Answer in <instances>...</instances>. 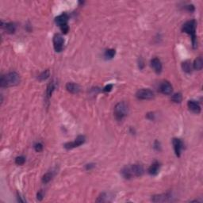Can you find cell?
Returning <instances> with one entry per match:
<instances>
[{
    "mask_svg": "<svg viewBox=\"0 0 203 203\" xmlns=\"http://www.w3.org/2000/svg\"><path fill=\"white\" fill-rule=\"evenodd\" d=\"M121 172L125 179H130L133 177H140L143 175L144 168L140 164H133L125 167Z\"/></svg>",
    "mask_w": 203,
    "mask_h": 203,
    "instance_id": "1",
    "label": "cell"
},
{
    "mask_svg": "<svg viewBox=\"0 0 203 203\" xmlns=\"http://www.w3.org/2000/svg\"><path fill=\"white\" fill-rule=\"evenodd\" d=\"M20 83V76L17 72L12 71L3 75L0 79V86L2 87H8L16 86Z\"/></svg>",
    "mask_w": 203,
    "mask_h": 203,
    "instance_id": "2",
    "label": "cell"
},
{
    "mask_svg": "<svg viewBox=\"0 0 203 203\" xmlns=\"http://www.w3.org/2000/svg\"><path fill=\"white\" fill-rule=\"evenodd\" d=\"M196 21L194 20H190L186 22L185 24L182 25V31L191 36L192 37L193 46L195 47L196 45V35H195V31H196Z\"/></svg>",
    "mask_w": 203,
    "mask_h": 203,
    "instance_id": "3",
    "label": "cell"
},
{
    "mask_svg": "<svg viewBox=\"0 0 203 203\" xmlns=\"http://www.w3.org/2000/svg\"><path fill=\"white\" fill-rule=\"evenodd\" d=\"M114 117H115L116 119L118 121H122L128 114V106H127V104L124 102L118 103L114 107Z\"/></svg>",
    "mask_w": 203,
    "mask_h": 203,
    "instance_id": "4",
    "label": "cell"
},
{
    "mask_svg": "<svg viewBox=\"0 0 203 203\" xmlns=\"http://www.w3.org/2000/svg\"><path fill=\"white\" fill-rule=\"evenodd\" d=\"M63 45H64V39L60 33H56L53 37V46L56 52L60 53L63 49Z\"/></svg>",
    "mask_w": 203,
    "mask_h": 203,
    "instance_id": "5",
    "label": "cell"
},
{
    "mask_svg": "<svg viewBox=\"0 0 203 203\" xmlns=\"http://www.w3.org/2000/svg\"><path fill=\"white\" fill-rule=\"evenodd\" d=\"M136 96L141 100H148L154 97V93L149 89H141L137 91Z\"/></svg>",
    "mask_w": 203,
    "mask_h": 203,
    "instance_id": "6",
    "label": "cell"
},
{
    "mask_svg": "<svg viewBox=\"0 0 203 203\" xmlns=\"http://www.w3.org/2000/svg\"><path fill=\"white\" fill-rule=\"evenodd\" d=\"M84 142H85V137L80 135V136H78V137H76V139H75V141H73V142H68V143L65 144H64V148H65L66 149H68V150H69V149H72L74 148L80 146L81 144H83Z\"/></svg>",
    "mask_w": 203,
    "mask_h": 203,
    "instance_id": "7",
    "label": "cell"
},
{
    "mask_svg": "<svg viewBox=\"0 0 203 203\" xmlns=\"http://www.w3.org/2000/svg\"><path fill=\"white\" fill-rule=\"evenodd\" d=\"M172 200V197L170 193L160 194V195H154L152 198V201L154 202H170Z\"/></svg>",
    "mask_w": 203,
    "mask_h": 203,
    "instance_id": "8",
    "label": "cell"
},
{
    "mask_svg": "<svg viewBox=\"0 0 203 203\" xmlns=\"http://www.w3.org/2000/svg\"><path fill=\"white\" fill-rule=\"evenodd\" d=\"M172 143H173V146H174L175 155H176V156L179 157L181 156V152L183 148V144H182V140L180 139H178V138H174L172 140Z\"/></svg>",
    "mask_w": 203,
    "mask_h": 203,
    "instance_id": "9",
    "label": "cell"
},
{
    "mask_svg": "<svg viewBox=\"0 0 203 203\" xmlns=\"http://www.w3.org/2000/svg\"><path fill=\"white\" fill-rule=\"evenodd\" d=\"M160 91L164 95H171L172 91H173L172 84L170 83L169 82H168V81L163 82L160 84Z\"/></svg>",
    "mask_w": 203,
    "mask_h": 203,
    "instance_id": "10",
    "label": "cell"
},
{
    "mask_svg": "<svg viewBox=\"0 0 203 203\" xmlns=\"http://www.w3.org/2000/svg\"><path fill=\"white\" fill-rule=\"evenodd\" d=\"M151 66L153 68V70L157 74H160L162 71V63L161 61L158 58H153L151 60Z\"/></svg>",
    "mask_w": 203,
    "mask_h": 203,
    "instance_id": "11",
    "label": "cell"
},
{
    "mask_svg": "<svg viewBox=\"0 0 203 203\" xmlns=\"http://www.w3.org/2000/svg\"><path fill=\"white\" fill-rule=\"evenodd\" d=\"M67 21H68V15L65 13H63L62 14L59 15L58 17H56L55 19V22L57 25L59 26H62L64 25L67 24Z\"/></svg>",
    "mask_w": 203,
    "mask_h": 203,
    "instance_id": "12",
    "label": "cell"
},
{
    "mask_svg": "<svg viewBox=\"0 0 203 203\" xmlns=\"http://www.w3.org/2000/svg\"><path fill=\"white\" fill-rule=\"evenodd\" d=\"M187 106H188V108L191 112L194 113V114H199L201 112V106L196 101L190 100V101L188 102Z\"/></svg>",
    "mask_w": 203,
    "mask_h": 203,
    "instance_id": "13",
    "label": "cell"
},
{
    "mask_svg": "<svg viewBox=\"0 0 203 203\" xmlns=\"http://www.w3.org/2000/svg\"><path fill=\"white\" fill-rule=\"evenodd\" d=\"M160 164L157 161L154 162L148 168V173L151 175H154V176L157 175L158 173L160 172Z\"/></svg>",
    "mask_w": 203,
    "mask_h": 203,
    "instance_id": "14",
    "label": "cell"
},
{
    "mask_svg": "<svg viewBox=\"0 0 203 203\" xmlns=\"http://www.w3.org/2000/svg\"><path fill=\"white\" fill-rule=\"evenodd\" d=\"M66 89L67 91H69L71 94H78L80 91L79 86L74 83H67L66 85Z\"/></svg>",
    "mask_w": 203,
    "mask_h": 203,
    "instance_id": "15",
    "label": "cell"
},
{
    "mask_svg": "<svg viewBox=\"0 0 203 203\" xmlns=\"http://www.w3.org/2000/svg\"><path fill=\"white\" fill-rule=\"evenodd\" d=\"M2 27H3L8 33H14L15 30H16V25H15L14 23H12V22L6 23V24H3V22H2Z\"/></svg>",
    "mask_w": 203,
    "mask_h": 203,
    "instance_id": "16",
    "label": "cell"
},
{
    "mask_svg": "<svg viewBox=\"0 0 203 203\" xmlns=\"http://www.w3.org/2000/svg\"><path fill=\"white\" fill-rule=\"evenodd\" d=\"M193 67H194V68L195 70L199 71L202 69L203 60H202V58L201 56L198 57L196 60H194V63H193Z\"/></svg>",
    "mask_w": 203,
    "mask_h": 203,
    "instance_id": "17",
    "label": "cell"
},
{
    "mask_svg": "<svg viewBox=\"0 0 203 203\" xmlns=\"http://www.w3.org/2000/svg\"><path fill=\"white\" fill-rule=\"evenodd\" d=\"M182 67L183 71L186 72V73H190L192 71V66H191V63L190 61H185L182 63Z\"/></svg>",
    "mask_w": 203,
    "mask_h": 203,
    "instance_id": "18",
    "label": "cell"
},
{
    "mask_svg": "<svg viewBox=\"0 0 203 203\" xmlns=\"http://www.w3.org/2000/svg\"><path fill=\"white\" fill-rule=\"evenodd\" d=\"M54 89H55V86H54V83L52 82V83H50L48 85V87H47V91H46L47 98H49L52 96V94H53Z\"/></svg>",
    "mask_w": 203,
    "mask_h": 203,
    "instance_id": "19",
    "label": "cell"
},
{
    "mask_svg": "<svg viewBox=\"0 0 203 203\" xmlns=\"http://www.w3.org/2000/svg\"><path fill=\"white\" fill-rule=\"evenodd\" d=\"M53 172H47L42 178V182L44 183H48L49 181H51V179H53Z\"/></svg>",
    "mask_w": 203,
    "mask_h": 203,
    "instance_id": "20",
    "label": "cell"
},
{
    "mask_svg": "<svg viewBox=\"0 0 203 203\" xmlns=\"http://www.w3.org/2000/svg\"><path fill=\"white\" fill-rule=\"evenodd\" d=\"M115 54L116 51L114 49H107L105 53V57H106V59H112L115 56Z\"/></svg>",
    "mask_w": 203,
    "mask_h": 203,
    "instance_id": "21",
    "label": "cell"
},
{
    "mask_svg": "<svg viewBox=\"0 0 203 203\" xmlns=\"http://www.w3.org/2000/svg\"><path fill=\"white\" fill-rule=\"evenodd\" d=\"M49 77V70H46V71H43V72H41V73L40 74V75H38L39 80H41V81L45 80V79H48Z\"/></svg>",
    "mask_w": 203,
    "mask_h": 203,
    "instance_id": "22",
    "label": "cell"
},
{
    "mask_svg": "<svg viewBox=\"0 0 203 203\" xmlns=\"http://www.w3.org/2000/svg\"><path fill=\"white\" fill-rule=\"evenodd\" d=\"M182 99V95H181L180 93H176V94H175V95L172 96V101L174 102H176V103H179V102H181Z\"/></svg>",
    "mask_w": 203,
    "mask_h": 203,
    "instance_id": "23",
    "label": "cell"
},
{
    "mask_svg": "<svg viewBox=\"0 0 203 203\" xmlns=\"http://www.w3.org/2000/svg\"><path fill=\"white\" fill-rule=\"evenodd\" d=\"M109 198L107 197V194H105V193H102L100 196L98 197V198L96 200V202H107L109 201L108 199Z\"/></svg>",
    "mask_w": 203,
    "mask_h": 203,
    "instance_id": "24",
    "label": "cell"
},
{
    "mask_svg": "<svg viewBox=\"0 0 203 203\" xmlns=\"http://www.w3.org/2000/svg\"><path fill=\"white\" fill-rule=\"evenodd\" d=\"M25 162V158L24 156H18L15 159V164L18 165L24 164Z\"/></svg>",
    "mask_w": 203,
    "mask_h": 203,
    "instance_id": "25",
    "label": "cell"
},
{
    "mask_svg": "<svg viewBox=\"0 0 203 203\" xmlns=\"http://www.w3.org/2000/svg\"><path fill=\"white\" fill-rule=\"evenodd\" d=\"M34 149H35L36 152H41V151L43 150V145H42V144L41 143L35 144H34Z\"/></svg>",
    "mask_w": 203,
    "mask_h": 203,
    "instance_id": "26",
    "label": "cell"
},
{
    "mask_svg": "<svg viewBox=\"0 0 203 203\" xmlns=\"http://www.w3.org/2000/svg\"><path fill=\"white\" fill-rule=\"evenodd\" d=\"M60 29H61V31L63 32V33H67L68 32V30H69V27H68L67 24L64 25H62V26H60Z\"/></svg>",
    "mask_w": 203,
    "mask_h": 203,
    "instance_id": "27",
    "label": "cell"
},
{
    "mask_svg": "<svg viewBox=\"0 0 203 203\" xmlns=\"http://www.w3.org/2000/svg\"><path fill=\"white\" fill-rule=\"evenodd\" d=\"M112 89H113L112 84H108V85H106L105 87L103 88V91H104V92H110V91H112Z\"/></svg>",
    "mask_w": 203,
    "mask_h": 203,
    "instance_id": "28",
    "label": "cell"
},
{
    "mask_svg": "<svg viewBox=\"0 0 203 203\" xmlns=\"http://www.w3.org/2000/svg\"><path fill=\"white\" fill-rule=\"evenodd\" d=\"M43 197H44L43 192H42L41 190H40V191L37 193V200H39V201H41V200L43 199Z\"/></svg>",
    "mask_w": 203,
    "mask_h": 203,
    "instance_id": "29",
    "label": "cell"
},
{
    "mask_svg": "<svg viewBox=\"0 0 203 203\" xmlns=\"http://www.w3.org/2000/svg\"><path fill=\"white\" fill-rule=\"evenodd\" d=\"M186 8L187 11H190V12H192V11H194V7L193 5H188V6L186 7Z\"/></svg>",
    "mask_w": 203,
    "mask_h": 203,
    "instance_id": "30",
    "label": "cell"
},
{
    "mask_svg": "<svg viewBox=\"0 0 203 203\" xmlns=\"http://www.w3.org/2000/svg\"><path fill=\"white\" fill-rule=\"evenodd\" d=\"M94 167H95V164H87L86 165V169H87V170H91V169H92Z\"/></svg>",
    "mask_w": 203,
    "mask_h": 203,
    "instance_id": "31",
    "label": "cell"
},
{
    "mask_svg": "<svg viewBox=\"0 0 203 203\" xmlns=\"http://www.w3.org/2000/svg\"><path fill=\"white\" fill-rule=\"evenodd\" d=\"M144 61L141 59L140 60V62H139V67H140V69H142V68H144Z\"/></svg>",
    "mask_w": 203,
    "mask_h": 203,
    "instance_id": "32",
    "label": "cell"
},
{
    "mask_svg": "<svg viewBox=\"0 0 203 203\" xmlns=\"http://www.w3.org/2000/svg\"><path fill=\"white\" fill-rule=\"evenodd\" d=\"M147 118H149L150 120H152L153 118H154V114H152V113H151V114H148Z\"/></svg>",
    "mask_w": 203,
    "mask_h": 203,
    "instance_id": "33",
    "label": "cell"
},
{
    "mask_svg": "<svg viewBox=\"0 0 203 203\" xmlns=\"http://www.w3.org/2000/svg\"><path fill=\"white\" fill-rule=\"evenodd\" d=\"M154 148L156 149V150H160V143L158 142V141H156L155 142V146Z\"/></svg>",
    "mask_w": 203,
    "mask_h": 203,
    "instance_id": "34",
    "label": "cell"
}]
</instances>
